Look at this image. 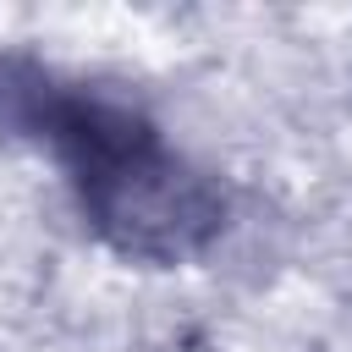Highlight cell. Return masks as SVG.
Segmentation results:
<instances>
[{
    "mask_svg": "<svg viewBox=\"0 0 352 352\" xmlns=\"http://www.w3.org/2000/svg\"><path fill=\"white\" fill-rule=\"evenodd\" d=\"M82 182H88V204L99 226L116 231L138 253H187L220 220V198L198 176L160 160L148 132L88 160Z\"/></svg>",
    "mask_w": 352,
    "mask_h": 352,
    "instance_id": "obj_1",
    "label": "cell"
}]
</instances>
